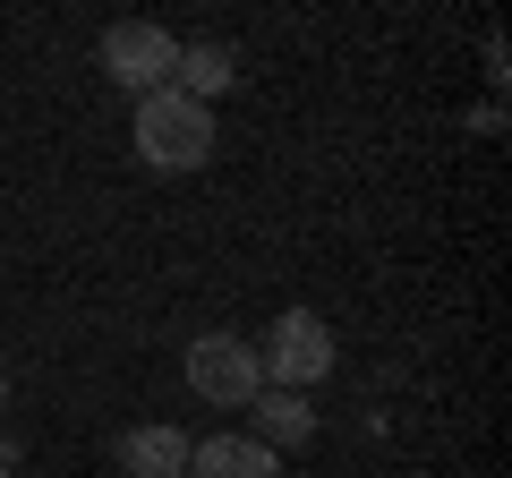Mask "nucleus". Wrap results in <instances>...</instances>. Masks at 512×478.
Here are the masks:
<instances>
[{"label":"nucleus","mask_w":512,"mask_h":478,"mask_svg":"<svg viewBox=\"0 0 512 478\" xmlns=\"http://www.w3.org/2000/svg\"><path fill=\"white\" fill-rule=\"evenodd\" d=\"M0 410H9V359H0Z\"/></svg>","instance_id":"nucleus-10"},{"label":"nucleus","mask_w":512,"mask_h":478,"mask_svg":"<svg viewBox=\"0 0 512 478\" xmlns=\"http://www.w3.org/2000/svg\"><path fill=\"white\" fill-rule=\"evenodd\" d=\"M103 69H111V86L120 94H163L171 86V69H180V35H163V26H111L103 35Z\"/></svg>","instance_id":"nucleus-4"},{"label":"nucleus","mask_w":512,"mask_h":478,"mask_svg":"<svg viewBox=\"0 0 512 478\" xmlns=\"http://www.w3.org/2000/svg\"><path fill=\"white\" fill-rule=\"evenodd\" d=\"M282 461L265 453L256 436H205V444H188V478H274Z\"/></svg>","instance_id":"nucleus-7"},{"label":"nucleus","mask_w":512,"mask_h":478,"mask_svg":"<svg viewBox=\"0 0 512 478\" xmlns=\"http://www.w3.org/2000/svg\"><path fill=\"white\" fill-rule=\"evenodd\" d=\"M231 77H239V52H231V43H180V69H171V86H180L188 103L214 111V94L231 86Z\"/></svg>","instance_id":"nucleus-8"},{"label":"nucleus","mask_w":512,"mask_h":478,"mask_svg":"<svg viewBox=\"0 0 512 478\" xmlns=\"http://www.w3.org/2000/svg\"><path fill=\"white\" fill-rule=\"evenodd\" d=\"M248 436L256 444H265V453H299V444H308L316 436V410H308V393H274V385H265V393H256V427H248Z\"/></svg>","instance_id":"nucleus-5"},{"label":"nucleus","mask_w":512,"mask_h":478,"mask_svg":"<svg viewBox=\"0 0 512 478\" xmlns=\"http://www.w3.org/2000/svg\"><path fill=\"white\" fill-rule=\"evenodd\" d=\"M0 478H18V444L9 436H0Z\"/></svg>","instance_id":"nucleus-9"},{"label":"nucleus","mask_w":512,"mask_h":478,"mask_svg":"<svg viewBox=\"0 0 512 478\" xmlns=\"http://www.w3.org/2000/svg\"><path fill=\"white\" fill-rule=\"evenodd\" d=\"M256 359H265V385H274V393L325 385V376H333V333H325V316H316V308H282Z\"/></svg>","instance_id":"nucleus-2"},{"label":"nucleus","mask_w":512,"mask_h":478,"mask_svg":"<svg viewBox=\"0 0 512 478\" xmlns=\"http://www.w3.org/2000/svg\"><path fill=\"white\" fill-rule=\"evenodd\" d=\"M188 393H205L214 410H248L256 393H265L256 342H239V333H197V342H188Z\"/></svg>","instance_id":"nucleus-3"},{"label":"nucleus","mask_w":512,"mask_h":478,"mask_svg":"<svg viewBox=\"0 0 512 478\" xmlns=\"http://www.w3.org/2000/svg\"><path fill=\"white\" fill-rule=\"evenodd\" d=\"M120 461H128V478H188V427H128L120 436Z\"/></svg>","instance_id":"nucleus-6"},{"label":"nucleus","mask_w":512,"mask_h":478,"mask_svg":"<svg viewBox=\"0 0 512 478\" xmlns=\"http://www.w3.org/2000/svg\"><path fill=\"white\" fill-rule=\"evenodd\" d=\"M137 154H146L154 171H205L214 163V111L188 103L180 86L146 94V103H137Z\"/></svg>","instance_id":"nucleus-1"}]
</instances>
